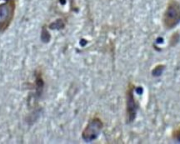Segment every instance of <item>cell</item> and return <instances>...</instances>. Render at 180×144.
<instances>
[{
	"label": "cell",
	"instance_id": "cell-2",
	"mask_svg": "<svg viewBox=\"0 0 180 144\" xmlns=\"http://www.w3.org/2000/svg\"><path fill=\"white\" fill-rule=\"evenodd\" d=\"M164 27L172 29L180 22V5L176 1H171L166 8L163 18Z\"/></svg>",
	"mask_w": 180,
	"mask_h": 144
},
{
	"label": "cell",
	"instance_id": "cell-3",
	"mask_svg": "<svg viewBox=\"0 0 180 144\" xmlns=\"http://www.w3.org/2000/svg\"><path fill=\"white\" fill-rule=\"evenodd\" d=\"M103 128V123L100 119L93 118L88 122L87 127L83 132V138L87 142L95 139L100 133Z\"/></svg>",
	"mask_w": 180,
	"mask_h": 144
},
{
	"label": "cell",
	"instance_id": "cell-1",
	"mask_svg": "<svg viewBox=\"0 0 180 144\" xmlns=\"http://www.w3.org/2000/svg\"><path fill=\"white\" fill-rule=\"evenodd\" d=\"M16 8L15 0H6L0 4V33L6 31L11 24Z\"/></svg>",
	"mask_w": 180,
	"mask_h": 144
},
{
	"label": "cell",
	"instance_id": "cell-4",
	"mask_svg": "<svg viewBox=\"0 0 180 144\" xmlns=\"http://www.w3.org/2000/svg\"><path fill=\"white\" fill-rule=\"evenodd\" d=\"M127 112L129 117V121H133L136 114L135 100L133 96V89L129 88L127 93Z\"/></svg>",
	"mask_w": 180,
	"mask_h": 144
},
{
	"label": "cell",
	"instance_id": "cell-5",
	"mask_svg": "<svg viewBox=\"0 0 180 144\" xmlns=\"http://www.w3.org/2000/svg\"><path fill=\"white\" fill-rule=\"evenodd\" d=\"M175 138L178 139L179 141H180V129L177 131V133H176V135H175Z\"/></svg>",
	"mask_w": 180,
	"mask_h": 144
}]
</instances>
